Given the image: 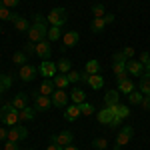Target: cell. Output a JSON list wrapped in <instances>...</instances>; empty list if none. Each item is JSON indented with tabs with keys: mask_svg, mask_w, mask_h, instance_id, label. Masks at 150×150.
Masks as SVG:
<instances>
[{
	"mask_svg": "<svg viewBox=\"0 0 150 150\" xmlns=\"http://www.w3.org/2000/svg\"><path fill=\"white\" fill-rule=\"evenodd\" d=\"M0 120H2V124L16 126V124H20V110L14 108L12 102H6L2 106V110H0Z\"/></svg>",
	"mask_w": 150,
	"mask_h": 150,
	"instance_id": "obj_1",
	"label": "cell"
},
{
	"mask_svg": "<svg viewBox=\"0 0 150 150\" xmlns=\"http://www.w3.org/2000/svg\"><path fill=\"white\" fill-rule=\"evenodd\" d=\"M46 20L50 22V26H64L66 20H68V10L62 8V6H56V8H52L48 12Z\"/></svg>",
	"mask_w": 150,
	"mask_h": 150,
	"instance_id": "obj_2",
	"label": "cell"
},
{
	"mask_svg": "<svg viewBox=\"0 0 150 150\" xmlns=\"http://www.w3.org/2000/svg\"><path fill=\"white\" fill-rule=\"evenodd\" d=\"M46 36H48V26L46 24H32L30 30H28V40L34 42V44L46 40Z\"/></svg>",
	"mask_w": 150,
	"mask_h": 150,
	"instance_id": "obj_3",
	"label": "cell"
},
{
	"mask_svg": "<svg viewBox=\"0 0 150 150\" xmlns=\"http://www.w3.org/2000/svg\"><path fill=\"white\" fill-rule=\"evenodd\" d=\"M34 108L36 112H46L52 108V96H44V94H34Z\"/></svg>",
	"mask_w": 150,
	"mask_h": 150,
	"instance_id": "obj_4",
	"label": "cell"
},
{
	"mask_svg": "<svg viewBox=\"0 0 150 150\" xmlns=\"http://www.w3.org/2000/svg\"><path fill=\"white\" fill-rule=\"evenodd\" d=\"M68 100H70V96H68L66 90L56 88V90L52 92V106H54V108H66V106H68Z\"/></svg>",
	"mask_w": 150,
	"mask_h": 150,
	"instance_id": "obj_5",
	"label": "cell"
},
{
	"mask_svg": "<svg viewBox=\"0 0 150 150\" xmlns=\"http://www.w3.org/2000/svg\"><path fill=\"white\" fill-rule=\"evenodd\" d=\"M96 118H98V122H100V124H106V126H110V124H112V120L116 118L114 106H106V108H102V110H98Z\"/></svg>",
	"mask_w": 150,
	"mask_h": 150,
	"instance_id": "obj_6",
	"label": "cell"
},
{
	"mask_svg": "<svg viewBox=\"0 0 150 150\" xmlns=\"http://www.w3.org/2000/svg\"><path fill=\"white\" fill-rule=\"evenodd\" d=\"M26 136H28V128L22 126V124H16V126L8 128V140H12V142H20Z\"/></svg>",
	"mask_w": 150,
	"mask_h": 150,
	"instance_id": "obj_7",
	"label": "cell"
},
{
	"mask_svg": "<svg viewBox=\"0 0 150 150\" xmlns=\"http://www.w3.org/2000/svg\"><path fill=\"white\" fill-rule=\"evenodd\" d=\"M38 72L44 78H54L58 72V66H56V62H52V60H42V64L38 66Z\"/></svg>",
	"mask_w": 150,
	"mask_h": 150,
	"instance_id": "obj_8",
	"label": "cell"
},
{
	"mask_svg": "<svg viewBox=\"0 0 150 150\" xmlns=\"http://www.w3.org/2000/svg\"><path fill=\"white\" fill-rule=\"evenodd\" d=\"M132 136H134V128L130 126V124H124V126L120 128L118 136H116V144H120V146H126L128 142L132 140Z\"/></svg>",
	"mask_w": 150,
	"mask_h": 150,
	"instance_id": "obj_9",
	"label": "cell"
},
{
	"mask_svg": "<svg viewBox=\"0 0 150 150\" xmlns=\"http://www.w3.org/2000/svg\"><path fill=\"white\" fill-rule=\"evenodd\" d=\"M36 74H38V68L32 66V64H24V66H20V70H18V76H20L22 82H32L36 78Z\"/></svg>",
	"mask_w": 150,
	"mask_h": 150,
	"instance_id": "obj_10",
	"label": "cell"
},
{
	"mask_svg": "<svg viewBox=\"0 0 150 150\" xmlns=\"http://www.w3.org/2000/svg\"><path fill=\"white\" fill-rule=\"evenodd\" d=\"M36 56L42 58V60H50V56H52V46H50V40L48 38L36 44Z\"/></svg>",
	"mask_w": 150,
	"mask_h": 150,
	"instance_id": "obj_11",
	"label": "cell"
},
{
	"mask_svg": "<svg viewBox=\"0 0 150 150\" xmlns=\"http://www.w3.org/2000/svg\"><path fill=\"white\" fill-rule=\"evenodd\" d=\"M126 72L128 76H142L144 74V64L138 60H126Z\"/></svg>",
	"mask_w": 150,
	"mask_h": 150,
	"instance_id": "obj_12",
	"label": "cell"
},
{
	"mask_svg": "<svg viewBox=\"0 0 150 150\" xmlns=\"http://www.w3.org/2000/svg\"><path fill=\"white\" fill-rule=\"evenodd\" d=\"M78 40H80V34L76 32V30H68L66 34L62 36V48H72V46H76L78 44Z\"/></svg>",
	"mask_w": 150,
	"mask_h": 150,
	"instance_id": "obj_13",
	"label": "cell"
},
{
	"mask_svg": "<svg viewBox=\"0 0 150 150\" xmlns=\"http://www.w3.org/2000/svg\"><path fill=\"white\" fill-rule=\"evenodd\" d=\"M52 140H54L56 144H60V146H68V144H72V140H74V134H72L70 130H62L60 134L52 136Z\"/></svg>",
	"mask_w": 150,
	"mask_h": 150,
	"instance_id": "obj_14",
	"label": "cell"
},
{
	"mask_svg": "<svg viewBox=\"0 0 150 150\" xmlns=\"http://www.w3.org/2000/svg\"><path fill=\"white\" fill-rule=\"evenodd\" d=\"M80 114L82 112H80V106L78 104H70V106L64 108V120H68V122H74Z\"/></svg>",
	"mask_w": 150,
	"mask_h": 150,
	"instance_id": "obj_15",
	"label": "cell"
},
{
	"mask_svg": "<svg viewBox=\"0 0 150 150\" xmlns=\"http://www.w3.org/2000/svg\"><path fill=\"white\" fill-rule=\"evenodd\" d=\"M86 82H88V86H90L92 90H100V88L104 86V78H102V74H90Z\"/></svg>",
	"mask_w": 150,
	"mask_h": 150,
	"instance_id": "obj_16",
	"label": "cell"
},
{
	"mask_svg": "<svg viewBox=\"0 0 150 150\" xmlns=\"http://www.w3.org/2000/svg\"><path fill=\"white\" fill-rule=\"evenodd\" d=\"M70 100H72V104L86 102V92H84L82 88H72V90H70Z\"/></svg>",
	"mask_w": 150,
	"mask_h": 150,
	"instance_id": "obj_17",
	"label": "cell"
},
{
	"mask_svg": "<svg viewBox=\"0 0 150 150\" xmlns=\"http://www.w3.org/2000/svg\"><path fill=\"white\" fill-rule=\"evenodd\" d=\"M104 104H106V106H116V104H120V92H118V90H108L106 96H104Z\"/></svg>",
	"mask_w": 150,
	"mask_h": 150,
	"instance_id": "obj_18",
	"label": "cell"
},
{
	"mask_svg": "<svg viewBox=\"0 0 150 150\" xmlns=\"http://www.w3.org/2000/svg\"><path fill=\"white\" fill-rule=\"evenodd\" d=\"M134 90V82L130 80V78H124V80H118V92L120 94H130Z\"/></svg>",
	"mask_w": 150,
	"mask_h": 150,
	"instance_id": "obj_19",
	"label": "cell"
},
{
	"mask_svg": "<svg viewBox=\"0 0 150 150\" xmlns=\"http://www.w3.org/2000/svg\"><path fill=\"white\" fill-rule=\"evenodd\" d=\"M34 116H36V108H34V106H32V108L26 106V108L20 110V122H32Z\"/></svg>",
	"mask_w": 150,
	"mask_h": 150,
	"instance_id": "obj_20",
	"label": "cell"
},
{
	"mask_svg": "<svg viewBox=\"0 0 150 150\" xmlns=\"http://www.w3.org/2000/svg\"><path fill=\"white\" fill-rule=\"evenodd\" d=\"M12 104H14V108H18V110H22V108H26L28 106V96L22 92H18L14 98H12Z\"/></svg>",
	"mask_w": 150,
	"mask_h": 150,
	"instance_id": "obj_21",
	"label": "cell"
},
{
	"mask_svg": "<svg viewBox=\"0 0 150 150\" xmlns=\"http://www.w3.org/2000/svg\"><path fill=\"white\" fill-rule=\"evenodd\" d=\"M54 88H56V86H54V82L50 80V78H46V80H44L42 84H40L38 92H40V94H44V96H52V92H54Z\"/></svg>",
	"mask_w": 150,
	"mask_h": 150,
	"instance_id": "obj_22",
	"label": "cell"
},
{
	"mask_svg": "<svg viewBox=\"0 0 150 150\" xmlns=\"http://www.w3.org/2000/svg\"><path fill=\"white\" fill-rule=\"evenodd\" d=\"M62 26H50V28H48V40H50V42H56V40H60V38H62Z\"/></svg>",
	"mask_w": 150,
	"mask_h": 150,
	"instance_id": "obj_23",
	"label": "cell"
},
{
	"mask_svg": "<svg viewBox=\"0 0 150 150\" xmlns=\"http://www.w3.org/2000/svg\"><path fill=\"white\" fill-rule=\"evenodd\" d=\"M52 82H54V86L60 88V90H66V88H68V84H70V80H68V76H66V74H56Z\"/></svg>",
	"mask_w": 150,
	"mask_h": 150,
	"instance_id": "obj_24",
	"label": "cell"
},
{
	"mask_svg": "<svg viewBox=\"0 0 150 150\" xmlns=\"http://www.w3.org/2000/svg\"><path fill=\"white\" fill-rule=\"evenodd\" d=\"M104 28H106L104 18H94L92 22H90V30H92L94 34H100V32H104Z\"/></svg>",
	"mask_w": 150,
	"mask_h": 150,
	"instance_id": "obj_25",
	"label": "cell"
},
{
	"mask_svg": "<svg viewBox=\"0 0 150 150\" xmlns=\"http://www.w3.org/2000/svg\"><path fill=\"white\" fill-rule=\"evenodd\" d=\"M138 90L144 94V96H146V94H150V76H148V74H142V76H140Z\"/></svg>",
	"mask_w": 150,
	"mask_h": 150,
	"instance_id": "obj_26",
	"label": "cell"
},
{
	"mask_svg": "<svg viewBox=\"0 0 150 150\" xmlns=\"http://www.w3.org/2000/svg\"><path fill=\"white\" fill-rule=\"evenodd\" d=\"M86 74H100V62L98 60H88L86 66H84Z\"/></svg>",
	"mask_w": 150,
	"mask_h": 150,
	"instance_id": "obj_27",
	"label": "cell"
},
{
	"mask_svg": "<svg viewBox=\"0 0 150 150\" xmlns=\"http://www.w3.org/2000/svg\"><path fill=\"white\" fill-rule=\"evenodd\" d=\"M56 66H58V72H60V74H68L70 70H72V64H70L68 58H60L56 62Z\"/></svg>",
	"mask_w": 150,
	"mask_h": 150,
	"instance_id": "obj_28",
	"label": "cell"
},
{
	"mask_svg": "<svg viewBox=\"0 0 150 150\" xmlns=\"http://www.w3.org/2000/svg\"><path fill=\"white\" fill-rule=\"evenodd\" d=\"M26 60H28V54H26L24 50H18V52H14V54H12V62H14V64H18V66H24V64H26Z\"/></svg>",
	"mask_w": 150,
	"mask_h": 150,
	"instance_id": "obj_29",
	"label": "cell"
},
{
	"mask_svg": "<svg viewBox=\"0 0 150 150\" xmlns=\"http://www.w3.org/2000/svg\"><path fill=\"white\" fill-rule=\"evenodd\" d=\"M30 26H32V24L28 22L26 18H22V16H20V18L14 22V28H16L18 32H28V30H30Z\"/></svg>",
	"mask_w": 150,
	"mask_h": 150,
	"instance_id": "obj_30",
	"label": "cell"
},
{
	"mask_svg": "<svg viewBox=\"0 0 150 150\" xmlns=\"http://www.w3.org/2000/svg\"><path fill=\"white\" fill-rule=\"evenodd\" d=\"M142 98H144V94L140 92V90H132V92L128 94V102H130V104H134V106H136V104L140 106Z\"/></svg>",
	"mask_w": 150,
	"mask_h": 150,
	"instance_id": "obj_31",
	"label": "cell"
},
{
	"mask_svg": "<svg viewBox=\"0 0 150 150\" xmlns=\"http://www.w3.org/2000/svg\"><path fill=\"white\" fill-rule=\"evenodd\" d=\"M114 110H116V116H118V118H122V120L130 116V108H128V106H124V104H116Z\"/></svg>",
	"mask_w": 150,
	"mask_h": 150,
	"instance_id": "obj_32",
	"label": "cell"
},
{
	"mask_svg": "<svg viewBox=\"0 0 150 150\" xmlns=\"http://www.w3.org/2000/svg\"><path fill=\"white\" fill-rule=\"evenodd\" d=\"M92 14H94V18H104V14H106V8H104V4H94L92 6Z\"/></svg>",
	"mask_w": 150,
	"mask_h": 150,
	"instance_id": "obj_33",
	"label": "cell"
},
{
	"mask_svg": "<svg viewBox=\"0 0 150 150\" xmlns=\"http://www.w3.org/2000/svg\"><path fill=\"white\" fill-rule=\"evenodd\" d=\"M80 106V112L84 116H90V114H94V104H90V102H82V104H78Z\"/></svg>",
	"mask_w": 150,
	"mask_h": 150,
	"instance_id": "obj_34",
	"label": "cell"
},
{
	"mask_svg": "<svg viewBox=\"0 0 150 150\" xmlns=\"http://www.w3.org/2000/svg\"><path fill=\"white\" fill-rule=\"evenodd\" d=\"M92 146L96 150H106L108 148V140H104V138H94L92 140Z\"/></svg>",
	"mask_w": 150,
	"mask_h": 150,
	"instance_id": "obj_35",
	"label": "cell"
},
{
	"mask_svg": "<svg viewBox=\"0 0 150 150\" xmlns=\"http://www.w3.org/2000/svg\"><path fill=\"white\" fill-rule=\"evenodd\" d=\"M66 76H68V80H70V82H78V80H82V72H76V70H70Z\"/></svg>",
	"mask_w": 150,
	"mask_h": 150,
	"instance_id": "obj_36",
	"label": "cell"
},
{
	"mask_svg": "<svg viewBox=\"0 0 150 150\" xmlns=\"http://www.w3.org/2000/svg\"><path fill=\"white\" fill-rule=\"evenodd\" d=\"M0 78H2V84H4V88L8 90L12 86V74H0Z\"/></svg>",
	"mask_w": 150,
	"mask_h": 150,
	"instance_id": "obj_37",
	"label": "cell"
},
{
	"mask_svg": "<svg viewBox=\"0 0 150 150\" xmlns=\"http://www.w3.org/2000/svg\"><path fill=\"white\" fill-rule=\"evenodd\" d=\"M24 52H26V54H36V44L28 40V42L24 44Z\"/></svg>",
	"mask_w": 150,
	"mask_h": 150,
	"instance_id": "obj_38",
	"label": "cell"
},
{
	"mask_svg": "<svg viewBox=\"0 0 150 150\" xmlns=\"http://www.w3.org/2000/svg\"><path fill=\"white\" fill-rule=\"evenodd\" d=\"M10 8H6V6H0V20H8L10 18Z\"/></svg>",
	"mask_w": 150,
	"mask_h": 150,
	"instance_id": "obj_39",
	"label": "cell"
},
{
	"mask_svg": "<svg viewBox=\"0 0 150 150\" xmlns=\"http://www.w3.org/2000/svg\"><path fill=\"white\" fill-rule=\"evenodd\" d=\"M20 4V0H2V6H6V8H16Z\"/></svg>",
	"mask_w": 150,
	"mask_h": 150,
	"instance_id": "obj_40",
	"label": "cell"
},
{
	"mask_svg": "<svg viewBox=\"0 0 150 150\" xmlns=\"http://www.w3.org/2000/svg\"><path fill=\"white\" fill-rule=\"evenodd\" d=\"M112 58H114V62H124V64H126V60H128V58L124 56L122 50H120V52H114V56H112Z\"/></svg>",
	"mask_w": 150,
	"mask_h": 150,
	"instance_id": "obj_41",
	"label": "cell"
},
{
	"mask_svg": "<svg viewBox=\"0 0 150 150\" xmlns=\"http://www.w3.org/2000/svg\"><path fill=\"white\" fill-rule=\"evenodd\" d=\"M4 150H20V148H18V142L6 140V142H4Z\"/></svg>",
	"mask_w": 150,
	"mask_h": 150,
	"instance_id": "obj_42",
	"label": "cell"
},
{
	"mask_svg": "<svg viewBox=\"0 0 150 150\" xmlns=\"http://www.w3.org/2000/svg\"><path fill=\"white\" fill-rule=\"evenodd\" d=\"M34 24H48L46 16H42L40 12H36V14H34Z\"/></svg>",
	"mask_w": 150,
	"mask_h": 150,
	"instance_id": "obj_43",
	"label": "cell"
},
{
	"mask_svg": "<svg viewBox=\"0 0 150 150\" xmlns=\"http://www.w3.org/2000/svg\"><path fill=\"white\" fill-rule=\"evenodd\" d=\"M122 52H124V56H126L128 60H132V58H134V48H132V46L122 48Z\"/></svg>",
	"mask_w": 150,
	"mask_h": 150,
	"instance_id": "obj_44",
	"label": "cell"
},
{
	"mask_svg": "<svg viewBox=\"0 0 150 150\" xmlns=\"http://www.w3.org/2000/svg\"><path fill=\"white\" fill-rule=\"evenodd\" d=\"M140 106H142L144 110H150V94H146V96L142 98V102H140Z\"/></svg>",
	"mask_w": 150,
	"mask_h": 150,
	"instance_id": "obj_45",
	"label": "cell"
},
{
	"mask_svg": "<svg viewBox=\"0 0 150 150\" xmlns=\"http://www.w3.org/2000/svg\"><path fill=\"white\" fill-rule=\"evenodd\" d=\"M138 62H142V64H146V62H150V52H142L138 58Z\"/></svg>",
	"mask_w": 150,
	"mask_h": 150,
	"instance_id": "obj_46",
	"label": "cell"
},
{
	"mask_svg": "<svg viewBox=\"0 0 150 150\" xmlns=\"http://www.w3.org/2000/svg\"><path fill=\"white\" fill-rule=\"evenodd\" d=\"M0 140H2V142L8 140V130H6L4 126H0Z\"/></svg>",
	"mask_w": 150,
	"mask_h": 150,
	"instance_id": "obj_47",
	"label": "cell"
},
{
	"mask_svg": "<svg viewBox=\"0 0 150 150\" xmlns=\"http://www.w3.org/2000/svg\"><path fill=\"white\" fill-rule=\"evenodd\" d=\"M104 22H106V26L112 24L114 22V14H104Z\"/></svg>",
	"mask_w": 150,
	"mask_h": 150,
	"instance_id": "obj_48",
	"label": "cell"
},
{
	"mask_svg": "<svg viewBox=\"0 0 150 150\" xmlns=\"http://www.w3.org/2000/svg\"><path fill=\"white\" fill-rule=\"evenodd\" d=\"M46 150H64V146H60V144H56V142H54V144H50Z\"/></svg>",
	"mask_w": 150,
	"mask_h": 150,
	"instance_id": "obj_49",
	"label": "cell"
},
{
	"mask_svg": "<svg viewBox=\"0 0 150 150\" xmlns=\"http://www.w3.org/2000/svg\"><path fill=\"white\" fill-rule=\"evenodd\" d=\"M18 18H20V16H18V14H16V12H12V14H10V18H8V20H10V22H16V20H18Z\"/></svg>",
	"mask_w": 150,
	"mask_h": 150,
	"instance_id": "obj_50",
	"label": "cell"
},
{
	"mask_svg": "<svg viewBox=\"0 0 150 150\" xmlns=\"http://www.w3.org/2000/svg\"><path fill=\"white\" fill-rule=\"evenodd\" d=\"M144 74H148V76H150V62L144 64Z\"/></svg>",
	"mask_w": 150,
	"mask_h": 150,
	"instance_id": "obj_51",
	"label": "cell"
},
{
	"mask_svg": "<svg viewBox=\"0 0 150 150\" xmlns=\"http://www.w3.org/2000/svg\"><path fill=\"white\" fill-rule=\"evenodd\" d=\"M64 150H78V148H76L74 144H68V146H64Z\"/></svg>",
	"mask_w": 150,
	"mask_h": 150,
	"instance_id": "obj_52",
	"label": "cell"
},
{
	"mask_svg": "<svg viewBox=\"0 0 150 150\" xmlns=\"http://www.w3.org/2000/svg\"><path fill=\"white\" fill-rule=\"evenodd\" d=\"M6 92V88H4V84H2V78H0V94Z\"/></svg>",
	"mask_w": 150,
	"mask_h": 150,
	"instance_id": "obj_53",
	"label": "cell"
},
{
	"mask_svg": "<svg viewBox=\"0 0 150 150\" xmlns=\"http://www.w3.org/2000/svg\"><path fill=\"white\" fill-rule=\"evenodd\" d=\"M112 150H122V146H120V144H114V148Z\"/></svg>",
	"mask_w": 150,
	"mask_h": 150,
	"instance_id": "obj_54",
	"label": "cell"
},
{
	"mask_svg": "<svg viewBox=\"0 0 150 150\" xmlns=\"http://www.w3.org/2000/svg\"><path fill=\"white\" fill-rule=\"evenodd\" d=\"M0 34H2V26H0Z\"/></svg>",
	"mask_w": 150,
	"mask_h": 150,
	"instance_id": "obj_55",
	"label": "cell"
},
{
	"mask_svg": "<svg viewBox=\"0 0 150 150\" xmlns=\"http://www.w3.org/2000/svg\"><path fill=\"white\" fill-rule=\"evenodd\" d=\"M0 6H2V0H0Z\"/></svg>",
	"mask_w": 150,
	"mask_h": 150,
	"instance_id": "obj_56",
	"label": "cell"
}]
</instances>
